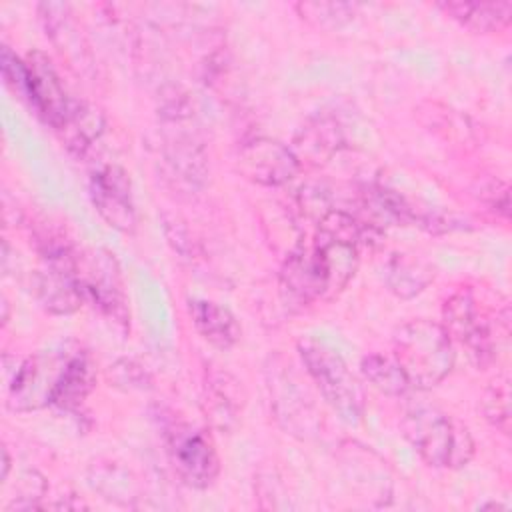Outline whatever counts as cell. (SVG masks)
I'll list each match as a JSON object with an SVG mask.
<instances>
[{
    "label": "cell",
    "instance_id": "cell-10",
    "mask_svg": "<svg viewBox=\"0 0 512 512\" xmlns=\"http://www.w3.org/2000/svg\"><path fill=\"white\" fill-rule=\"evenodd\" d=\"M90 200L106 224L120 232H134L136 210L128 174L116 164H104L90 176Z\"/></svg>",
    "mask_w": 512,
    "mask_h": 512
},
{
    "label": "cell",
    "instance_id": "cell-11",
    "mask_svg": "<svg viewBox=\"0 0 512 512\" xmlns=\"http://www.w3.org/2000/svg\"><path fill=\"white\" fill-rule=\"evenodd\" d=\"M24 62L28 70V104L56 130L64 122L72 100L68 98L54 64L44 52L32 50L26 54Z\"/></svg>",
    "mask_w": 512,
    "mask_h": 512
},
{
    "label": "cell",
    "instance_id": "cell-14",
    "mask_svg": "<svg viewBox=\"0 0 512 512\" xmlns=\"http://www.w3.org/2000/svg\"><path fill=\"white\" fill-rule=\"evenodd\" d=\"M280 296L288 308L300 310L324 298V286L308 248L294 250L282 264L278 276Z\"/></svg>",
    "mask_w": 512,
    "mask_h": 512
},
{
    "label": "cell",
    "instance_id": "cell-13",
    "mask_svg": "<svg viewBox=\"0 0 512 512\" xmlns=\"http://www.w3.org/2000/svg\"><path fill=\"white\" fill-rule=\"evenodd\" d=\"M38 16L46 36L68 66L78 74H86L92 68V54L70 6L62 2H42L38 6Z\"/></svg>",
    "mask_w": 512,
    "mask_h": 512
},
{
    "label": "cell",
    "instance_id": "cell-30",
    "mask_svg": "<svg viewBox=\"0 0 512 512\" xmlns=\"http://www.w3.org/2000/svg\"><path fill=\"white\" fill-rule=\"evenodd\" d=\"M110 380H114L116 386L124 388H142L146 382V374L140 366H136L130 360H120L114 366H110Z\"/></svg>",
    "mask_w": 512,
    "mask_h": 512
},
{
    "label": "cell",
    "instance_id": "cell-28",
    "mask_svg": "<svg viewBox=\"0 0 512 512\" xmlns=\"http://www.w3.org/2000/svg\"><path fill=\"white\" fill-rule=\"evenodd\" d=\"M46 492V480L36 470H24L16 484V498L8 502L6 510H34L38 508V500Z\"/></svg>",
    "mask_w": 512,
    "mask_h": 512
},
{
    "label": "cell",
    "instance_id": "cell-5",
    "mask_svg": "<svg viewBox=\"0 0 512 512\" xmlns=\"http://www.w3.org/2000/svg\"><path fill=\"white\" fill-rule=\"evenodd\" d=\"M442 328L476 368H486L494 360L496 342L490 314L478 304L470 290H460L444 302Z\"/></svg>",
    "mask_w": 512,
    "mask_h": 512
},
{
    "label": "cell",
    "instance_id": "cell-31",
    "mask_svg": "<svg viewBox=\"0 0 512 512\" xmlns=\"http://www.w3.org/2000/svg\"><path fill=\"white\" fill-rule=\"evenodd\" d=\"M488 206L496 212H500L504 218H508L510 214V192H508V186L500 180H494L490 182V186L486 188V194H484Z\"/></svg>",
    "mask_w": 512,
    "mask_h": 512
},
{
    "label": "cell",
    "instance_id": "cell-8",
    "mask_svg": "<svg viewBox=\"0 0 512 512\" xmlns=\"http://www.w3.org/2000/svg\"><path fill=\"white\" fill-rule=\"evenodd\" d=\"M168 456L176 474L192 488H208L220 474V460L212 440L188 424L166 430Z\"/></svg>",
    "mask_w": 512,
    "mask_h": 512
},
{
    "label": "cell",
    "instance_id": "cell-15",
    "mask_svg": "<svg viewBox=\"0 0 512 512\" xmlns=\"http://www.w3.org/2000/svg\"><path fill=\"white\" fill-rule=\"evenodd\" d=\"M30 290L36 302L46 312L58 316L76 312L84 302V294L76 272L42 266L40 270L32 272Z\"/></svg>",
    "mask_w": 512,
    "mask_h": 512
},
{
    "label": "cell",
    "instance_id": "cell-21",
    "mask_svg": "<svg viewBox=\"0 0 512 512\" xmlns=\"http://www.w3.org/2000/svg\"><path fill=\"white\" fill-rule=\"evenodd\" d=\"M274 412L280 424L292 434H310L314 428V410L294 380L274 374Z\"/></svg>",
    "mask_w": 512,
    "mask_h": 512
},
{
    "label": "cell",
    "instance_id": "cell-18",
    "mask_svg": "<svg viewBox=\"0 0 512 512\" xmlns=\"http://www.w3.org/2000/svg\"><path fill=\"white\" fill-rule=\"evenodd\" d=\"M438 8L458 22L462 28L488 34L502 30L508 26L512 18V4L510 2H484V0H446L440 2Z\"/></svg>",
    "mask_w": 512,
    "mask_h": 512
},
{
    "label": "cell",
    "instance_id": "cell-32",
    "mask_svg": "<svg viewBox=\"0 0 512 512\" xmlns=\"http://www.w3.org/2000/svg\"><path fill=\"white\" fill-rule=\"evenodd\" d=\"M10 464H12L10 454H8V450H6V448H2V474H0V482H2V484H6V480H8Z\"/></svg>",
    "mask_w": 512,
    "mask_h": 512
},
{
    "label": "cell",
    "instance_id": "cell-22",
    "mask_svg": "<svg viewBox=\"0 0 512 512\" xmlns=\"http://www.w3.org/2000/svg\"><path fill=\"white\" fill-rule=\"evenodd\" d=\"M92 388H94V372L88 358L80 352H72V356L68 358L58 378L52 404L62 410H72L84 402V398L92 392Z\"/></svg>",
    "mask_w": 512,
    "mask_h": 512
},
{
    "label": "cell",
    "instance_id": "cell-20",
    "mask_svg": "<svg viewBox=\"0 0 512 512\" xmlns=\"http://www.w3.org/2000/svg\"><path fill=\"white\" fill-rule=\"evenodd\" d=\"M56 132L60 134L64 146L72 154L84 156L94 146V142L102 136L104 116L96 106L88 102L72 100V106L64 122L56 128Z\"/></svg>",
    "mask_w": 512,
    "mask_h": 512
},
{
    "label": "cell",
    "instance_id": "cell-3",
    "mask_svg": "<svg viewBox=\"0 0 512 512\" xmlns=\"http://www.w3.org/2000/svg\"><path fill=\"white\" fill-rule=\"evenodd\" d=\"M362 228L344 210H328L320 216L310 256L324 286V298L336 296L354 276L360 260Z\"/></svg>",
    "mask_w": 512,
    "mask_h": 512
},
{
    "label": "cell",
    "instance_id": "cell-23",
    "mask_svg": "<svg viewBox=\"0 0 512 512\" xmlns=\"http://www.w3.org/2000/svg\"><path fill=\"white\" fill-rule=\"evenodd\" d=\"M88 478H90V486L110 502L132 506L134 500L138 498V492H140L138 482L122 466H116L112 462L92 464Z\"/></svg>",
    "mask_w": 512,
    "mask_h": 512
},
{
    "label": "cell",
    "instance_id": "cell-27",
    "mask_svg": "<svg viewBox=\"0 0 512 512\" xmlns=\"http://www.w3.org/2000/svg\"><path fill=\"white\" fill-rule=\"evenodd\" d=\"M482 410H484L486 420L494 428L508 434V430H510V382L506 376L496 378L488 386V390L484 392Z\"/></svg>",
    "mask_w": 512,
    "mask_h": 512
},
{
    "label": "cell",
    "instance_id": "cell-12",
    "mask_svg": "<svg viewBox=\"0 0 512 512\" xmlns=\"http://www.w3.org/2000/svg\"><path fill=\"white\" fill-rule=\"evenodd\" d=\"M162 166L174 188L198 190L208 176V158L194 134L170 128L162 142Z\"/></svg>",
    "mask_w": 512,
    "mask_h": 512
},
{
    "label": "cell",
    "instance_id": "cell-4",
    "mask_svg": "<svg viewBox=\"0 0 512 512\" xmlns=\"http://www.w3.org/2000/svg\"><path fill=\"white\" fill-rule=\"evenodd\" d=\"M298 354L326 404L346 424H358L364 416V390L342 356L316 340H300Z\"/></svg>",
    "mask_w": 512,
    "mask_h": 512
},
{
    "label": "cell",
    "instance_id": "cell-24",
    "mask_svg": "<svg viewBox=\"0 0 512 512\" xmlns=\"http://www.w3.org/2000/svg\"><path fill=\"white\" fill-rule=\"evenodd\" d=\"M362 376L382 394L386 396H404L412 386L396 362L394 356L388 354H368L360 362Z\"/></svg>",
    "mask_w": 512,
    "mask_h": 512
},
{
    "label": "cell",
    "instance_id": "cell-26",
    "mask_svg": "<svg viewBox=\"0 0 512 512\" xmlns=\"http://www.w3.org/2000/svg\"><path fill=\"white\" fill-rule=\"evenodd\" d=\"M356 4H346V2H300L296 4L298 14L312 22L314 26L322 28H338L352 20L356 14Z\"/></svg>",
    "mask_w": 512,
    "mask_h": 512
},
{
    "label": "cell",
    "instance_id": "cell-25",
    "mask_svg": "<svg viewBox=\"0 0 512 512\" xmlns=\"http://www.w3.org/2000/svg\"><path fill=\"white\" fill-rule=\"evenodd\" d=\"M234 384H228V376H220V380H212L206 384V412H210V418L220 426L228 428V422H232L238 414V396L234 394Z\"/></svg>",
    "mask_w": 512,
    "mask_h": 512
},
{
    "label": "cell",
    "instance_id": "cell-16",
    "mask_svg": "<svg viewBox=\"0 0 512 512\" xmlns=\"http://www.w3.org/2000/svg\"><path fill=\"white\" fill-rule=\"evenodd\" d=\"M344 144V136L340 126L326 116H316L308 120L292 142V152L298 162H308L312 166H320L328 162Z\"/></svg>",
    "mask_w": 512,
    "mask_h": 512
},
{
    "label": "cell",
    "instance_id": "cell-6",
    "mask_svg": "<svg viewBox=\"0 0 512 512\" xmlns=\"http://www.w3.org/2000/svg\"><path fill=\"white\" fill-rule=\"evenodd\" d=\"M70 356L64 350H48L24 358L8 382V408L12 412H30L52 404L58 378Z\"/></svg>",
    "mask_w": 512,
    "mask_h": 512
},
{
    "label": "cell",
    "instance_id": "cell-17",
    "mask_svg": "<svg viewBox=\"0 0 512 512\" xmlns=\"http://www.w3.org/2000/svg\"><path fill=\"white\" fill-rule=\"evenodd\" d=\"M188 312L196 332L214 348L230 350L240 340L236 316L218 302L194 298L188 302Z\"/></svg>",
    "mask_w": 512,
    "mask_h": 512
},
{
    "label": "cell",
    "instance_id": "cell-29",
    "mask_svg": "<svg viewBox=\"0 0 512 512\" xmlns=\"http://www.w3.org/2000/svg\"><path fill=\"white\" fill-rule=\"evenodd\" d=\"M0 68H2V78L6 86L18 94L22 100H28V70L26 62L18 58L8 46H2L0 52Z\"/></svg>",
    "mask_w": 512,
    "mask_h": 512
},
{
    "label": "cell",
    "instance_id": "cell-2",
    "mask_svg": "<svg viewBox=\"0 0 512 512\" xmlns=\"http://www.w3.org/2000/svg\"><path fill=\"white\" fill-rule=\"evenodd\" d=\"M392 356L404 370L412 388L440 384L454 366V344L442 324L420 318L404 322L392 338Z\"/></svg>",
    "mask_w": 512,
    "mask_h": 512
},
{
    "label": "cell",
    "instance_id": "cell-9",
    "mask_svg": "<svg viewBox=\"0 0 512 512\" xmlns=\"http://www.w3.org/2000/svg\"><path fill=\"white\" fill-rule=\"evenodd\" d=\"M236 168L254 184L282 186L298 174L300 162L290 146L274 138L258 136L240 146Z\"/></svg>",
    "mask_w": 512,
    "mask_h": 512
},
{
    "label": "cell",
    "instance_id": "cell-19",
    "mask_svg": "<svg viewBox=\"0 0 512 512\" xmlns=\"http://www.w3.org/2000/svg\"><path fill=\"white\" fill-rule=\"evenodd\" d=\"M382 278L394 296L406 300L420 294L434 280V268L418 256L394 252L382 266Z\"/></svg>",
    "mask_w": 512,
    "mask_h": 512
},
{
    "label": "cell",
    "instance_id": "cell-7",
    "mask_svg": "<svg viewBox=\"0 0 512 512\" xmlns=\"http://www.w3.org/2000/svg\"><path fill=\"white\" fill-rule=\"evenodd\" d=\"M78 282L84 300L92 302L108 320H114V324L126 332L130 314L114 256L104 250L90 252L86 258L78 256Z\"/></svg>",
    "mask_w": 512,
    "mask_h": 512
},
{
    "label": "cell",
    "instance_id": "cell-1",
    "mask_svg": "<svg viewBox=\"0 0 512 512\" xmlns=\"http://www.w3.org/2000/svg\"><path fill=\"white\" fill-rule=\"evenodd\" d=\"M400 428L410 446L432 468H462L474 454L468 428L436 406H410Z\"/></svg>",
    "mask_w": 512,
    "mask_h": 512
},
{
    "label": "cell",
    "instance_id": "cell-33",
    "mask_svg": "<svg viewBox=\"0 0 512 512\" xmlns=\"http://www.w3.org/2000/svg\"><path fill=\"white\" fill-rule=\"evenodd\" d=\"M2 308H4V314H2V322H6V320H8V302H6V298H2Z\"/></svg>",
    "mask_w": 512,
    "mask_h": 512
}]
</instances>
